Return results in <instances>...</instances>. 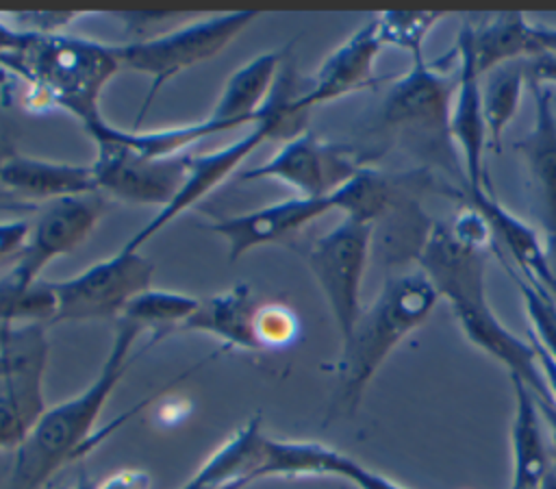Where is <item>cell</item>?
I'll return each mask as SVG.
<instances>
[{"instance_id":"20","label":"cell","mask_w":556,"mask_h":489,"mask_svg":"<svg viewBox=\"0 0 556 489\" xmlns=\"http://www.w3.org/2000/svg\"><path fill=\"white\" fill-rule=\"evenodd\" d=\"M467 204L482 213L491 233L506 246V252L513 256V267L541 293L556 300V280L547 265L545 250L539 243L536 230L506 211L489 191H467Z\"/></svg>"},{"instance_id":"26","label":"cell","mask_w":556,"mask_h":489,"mask_svg":"<svg viewBox=\"0 0 556 489\" xmlns=\"http://www.w3.org/2000/svg\"><path fill=\"white\" fill-rule=\"evenodd\" d=\"M56 309L52 283L37 280L28 287L17 285L9 274L0 280V326L13 328L24 324H52Z\"/></svg>"},{"instance_id":"21","label":"cell","mask_w":556,"mask_h":489,"mask_svg":"<svg viewBox=\"0 0 556 489\" xmlns=\"http://www.w3.org/2000/svg\"><path fill=\"white\" fill-rule=\"evenodd\" d=\"M258 304L245 283L202 298L180 330L213 335L241 350H261L256 335Z\"/></svg>"},{"instance_id":"13","label":"cell","mask_w":556,"mask_h":489,"mask_svg":"<svg viewBox=\"0 0 556 489\" xmlns=\"http://www.w3.org/2000/svg\"><path fill=\"white\" fill-rule=\"evenodd\" d=\"M330 211H339L337 189L324 198L295 196L274 204H265L254 211L222 217L208 228L226 239L228 256L230 261H235L252 248L289 239L291 235L300 233L304 226Z\"/></svg>"},{"instance_id":"33","label":"cell","mask_w":556,"mask_h":489,"mask_svg":"<svg viewBox=\"0 0 556 489\" xmlns=\"http://www.w3.org/2000/svg\"><path fill=\"white\" fill-rule=\"evenodd\" d=\"M180 489H235V487L219 482L213 474H208V472L200 465L198 472H195Z\"/></svg>"},{"instance_id":"9","label":"cell","mask_w":556,"mask_h":489,"mask_svg":"<svg viewBox=\"0 0 556 489\" xmlns=\"http://www.w3.org/2000/svg\"><path fill=\"white\" fill-rule=\"evenodd\" d=\"M13 365L0 376V450H17L46 413L43 374L48 341L41 324L4 328Z\"/></svg>"},{"instance_id":"29","label":"cell","mask_w":556,"mask_h":489,"mask_svg":"<svg viewBox=\"0 0 556 489\" xmlns=\"http://www.w3.org/2000/svg\"><path fill=\"white\" fill-rule=\"evenodd\" d=\"M7 17L13 20L11 26L26 30V33H39V35H54L63 33L72 20L80 17V11H13L7 13Z\"/></svg>"},{"instance_id":"27","label":"cell","mask_w":556,"mask_h":489,"mask_svg":"<svg viewBox=\"0 0 556 489\" xmlns=\"http://www.w3.org/2000/svg\"><path fill=\"white\" fill-rule=\"evenodd\" d=\"M443 15V11H384L376 15L378 37L382 46H395L413 61L424 59L426 35Z\"/></svg>"},{"instance_id":"5","label":"cell","mask_w":556,"mask_h":489,"mask_svg":"<svg viewBox=\"0 0 556 489\" xmlns=\"http://www.w3.org/2000/svg\"><path fill=\"white\" fill-rule=\"evenodd\" d=\"M256 17V11H232L178 26L161 35L115 43L113 52L119 67L141 72L152 80L137 115V124L165 83L176 78L180 72L217 57Z\"/></svg>"},{"instance_id":"32","label":"cell","mask_w":556,"mask_h":489,"mask_svg":"<svg viewBox=\"0 0 556 489\" xmlns=\"http://www.w3.org/2000/svg\"><path fill=\"white\" fill-rule=\"evenodd\" d=\"M96 489H150V476L141 469H119L96 485Z\"/></svg>"},{"instance_id":"28","label":"cell","mask_w":556,"mask_h":489,"mask_svg":"<svg viewBox=\"0 0 556 489\" xmlns=\"http://www.w3.org/2000/svg\"><path fill=\"white\" fill-rule=\"evenodd\" d=\"M295 333H298V319L287 306L282 304L258 306L256 335H258L261 348L285 346L295 337Z\"/></svg>"},{"instance_id":"31","label":"cell","mask_w":556,"mask_h":489,"mask_svg":"<svg viewBox=\"0 0 556 489\" xmlns=\"http://www.w3.org/2000/svg\"><path fill=\"white\" fill-rule=\"evenodd\" d=\"M30 230V222L26 220H2L0 222V263L7 259H17L22 252L26 237Z\"/></svg>"},{"instance_id":"10","label":"cell","mask_w":556,"mask_h":489,"mask_svg":"<svg viewBox=\"0 0 556 489\" xmlns=\"http://www.w3.org/2000/svg\"><path fill=\"white\" fill-rule=\"evenodd\" d=\"M361 163L343 146L298 133L287 139L267 161L239 172V180H280L304 198H324L348 183Z\"/></svg>"},{"instance_id":"4","label":"cell","mask_w":556,"mask_h":489,"mask_svg":"<svg viewBox=\"0 0 556 489\" xmlns=\"http://www.w3.org/2000/svg\"><path fill=\"white\" fill-rule=\"evenodd\" d=\"M439 289L426 272L389 278L378 298L361 313L354 330L341 343L337 406L352 413L369 380L400 341L426 322Z\"/></svg>"},{"instance_id":"12","label":"cell","mask_w":556,"mask_h":489,"mask_svg":"<svg viewBox=\"0 0 556 489\" xmlns=\"http://www.w3.org/2000/svg\"><path fill=\"white\" fill-rule=\"evenodd\" d=\"M441 59L430 65L415 59L413 67L395 80L382 102V122L393 128H406L413 135L445 137L450 141L452 93H456L458 70Z\"/></svg>"},{"instance_id":"25","label":"cell","mask_w":556,"mask_h":489,"mask_svg":"<svg viewBox=\"0 0 556 489\" xmlns=\"http://www.w3.org/2000/svg\"><path fill=\"white\" fill-rule=\"evenodd\" d=\"M200 298L178 293V291H163V289H146L139 293L124 311L119 319L132 322L143 330H180L182 324L191 317L198 309Z\"/></svg>"},{"instance_id":"17","label":"cell","mask_w":556,"mask_h":489,"mask_svg":"<svg viewBox=\"0 0 556 489\" xmlns=\"http://www.w3.org/2000/svg\"><path fill=\"white\" fill-rule=\"evenodd\" d=\"M471 43L478 74L504 63L556 57V28L530 24L523 13H497L480 30L471 28Z\"/></svg>"},{"instance_id":"36","label":"cell","mask_w":556,"mask_h":489,"mask_svg":"<svg viewBox=\"0 0 556 489\" xmlns=\"http://www.w3.org/2000/svg\"><path fill=\"white\" fill-rule=\"evenodd\" d=\"M52 489H70V487H61V485H59V487H52Z\"/></svg>"},{"instance_id":"35","label":"cell","mask_w":556,"mask_h":489,"mask_svg":"<svg viewBox=\"0 0 556 489\" xmlns=\"http://www.w3.org/2000/svg\"><path fill=\"white\" fill-rule=\"evenodd\" d=\"M72 489H96V482L83 472L80 476H78V480L74 482V487Z\"/></svg>"},{"instance_id":"15","label":"cell","mask_w":556,"mask_h":489,"mask_svg":"<svg viewBox=\"0 0 556 489\" xmlns=\"http://www.w3.org/2000/svg\"><path fill=\"white\" fill-rule=\"evenodd\" d=\"M382 48L378 37L376 17L354 30L341 46H337L319 65L308 87H302L293 102L300 115H308L311 109L343 98L371 83L374 63Z\"/></svg>"},{"instance_id":"22","label":"cell","mask_w":556,"mask_h":489,"mask_svg":"<svg viewBox=\"0 0 556 489\" xmlns=\"http://www.w3.org/2000/svg\"><path fill=\"white\" fill-rule=\"evenodd\" d=\"M510 380L515 391V415L510 428L513 472L508 489H539L552 461V446L543 439L541 413L530 391L519 380Z\"/></svg>"},{"instance_id":"3","label":"cell","mask_w":556,"mask_h":489,"mask_svg":"<svg viewBox=\"0 0 556 489\" xmlns=\"http://www.w3.org/2000/svg\"><path fill=\"white\" fill-rule=\"evenodd\" d=\"M141 333V326L117 319L113 343L98 376L80 393L46 409L28 437L17 446L4 489H43L78 454L122 380Z\"/></svg>"},{"instance_id":"1","label":"cell","mask_w":556,"mask_h":489,"mask_svg":"<svg viewBox=\"0 0 556 489\" xmlns=\"http://www.w3.org/2000/svg\"><path fill=\"white\" fill-rule=\"evenodd\" d=\"M424 272L454 309V315L471 343L506 365L532 396L541 417L556 415V402L539 367L536 350L513 335L491 311L484 291V250L463 246L447 226L434 224L417 254Z\"/></svg>"},{"instance_id":"6","label":"cell","mask_w":556,"mask_h":489,"mask_svg":"<svg viewBox=\"0 0 556 489\" xmlns=\"http://www.w3.org/2000/svg\"><path fill=\"white\" fill-rule=\"evenodd\" d=\"M96 143L91 163L96 191L128 204L167 206L178 193L187 167L189 152L178 156H146L115 137V128L104 120L85 126Z\"/></svg>"},{"instance_id":"16","label":"cell","mask_w":556,"mask_h":489,"mask_svg":"<svg viewBox=\"0 0 556 489\" xmlns=\"http://www.w3.org/2000/svg\"><path fill=\"white\" fill-rule=\"evenodd\" d=\"M534 93V126L519 148L528 161L534 206L545 233V259L556 280V117L552 96L543 85L532 83Z\"/></svg>"},{"instance_id":"23","label":"cell","mask_w":556,"mask_h":489,"mask_svg":"<svg viewBox=\"0 0 556 489\" xmlns=\"http://www.w3.org/2000/svg\"><path fill=\"white\" fill-rule=\"evenodd\" d=\"M343 452L317 441L263 439L256 480L269 476H334L339 474Z\"/></svg>"},{"instance_id":"18","label":"cell","mask_w":556,"mask_h":489,"mask_svg":"<svg viewBox=\"0 0 556 489\" xmlns=\"http://www.w3.org/2000/svg\"><path fill=\"white\" fill-rule=\"evenodd\" d=\"M0 187L13 198L59 200L98 193L91 165L11 154L0 161Z\"/></svg>"},{"instance_id":"7","label":"cell","mask_w":556,"mask_h":489,"mask_svg":"<svg viewBox=\"0 0 556 489\" xmlns=\"http://www.w3.org/2000/svg\"><path fill=\"white\" fill-rule=\"evenodd\" d=\"M154 265L150 259L122 246L115 254L91 263L72 278L52 283L56 309L52 324L122 317L126 306L150 289Z\"/></svg>"},{"instance_id":"11","label":"cell","mask_w":556,"mask_h":489,"mask_svg":"<svg viewBox=\"0 0 556 489\" xmlns=\"http://www.w3.org/2000/svg\"><path fill=\"white\" fill-rule=\"evenodd\" d=\"M100 215V193L67 196L46 202L30 222L26 243L9 276L24 287L37 283L50 261L76 250L89 237Z\"/></svg>"},{"instance_id":"14","label":"cell","mask_w":556,"mask_h":489,"mask_svg":"<svg viewBox=\"0 0 556 489\" xmlns=\"http://www.w3.org/2000/svg\"><path fill=\"white\" fill-rule=\"evenodd\" d=\"M456 50H458V85H456V96L450 111V141H454L460 150L467 191H486L484 148H486L489 133L484 122L480 74L476 67L469 24H463Z\"/></svg>"},{"instance_id":"24","label":"cell","mask_w":556,"mask_h":489,"mask_svg":"<svg viewBox=\"0 0 556 489\" xmlns=\"http://www.w3.org/2000/svg\"><path fill=\"white\" fill-rule=\"evenodd\" d=\"M489 74V83L482 91V109L489 139L495 148H500L502 133L519 106L523 80L528 76L523 70V61L504 63Z\"/></svg>"},{"instance_id":"2","label":"cell","mask_w":556,"mask_h":489,"mask_svg":"<svg viewBox=\"0 0 556 489\" xmlns=\"http://www.w3.org/2000/svg\"><path fill=\"white\" fill-rule=\"evenodd\" d=\"M0 67L24 80L43 106L74 115L85 128L102 117L100 96L117 74L119 61L109 43L17 28V39Z\"/></svg>"},{"instance_id":"34","label":"cell","mask_w":556,"mask_h":489,"mask_svg":"<svg viewBox=\"0 0 556 489\" xmlns=\"http://www.w3.org/2000/svg\"><path fill=\"white\" fill-rule=\"evenodd\" d=\"M539 489H556V443L554 441H552V461H549V467H547Z\"/></svg>"},{"instance_id":"30","label":"cell","mask_w":556,"mask_h":489,"mask_svg":"<svg viewBox=\"0 0 556 489\" xmlns=\"http://www.w3.org/2000/svg\"><path fill=\"white\" fill-rule=\"evenodd\" d=\"M337 478L348 480V482L354 485L356 489H406V487H402L400 482H395V480H391V478H387V476H382V474H378V472H374V469L361 465L358 461H354V459L348 456V454L343 456V463H341V467H339Z\"/></svg>"},{"instance_id":"19","label":"cell","mask_w":556,"mask_h":489,"mask_svg":"<svg viewBox=\"0 0 556 489\" xmlns=\"http://www.w3.org/2000/svg\"><path fill=\"white\" fill-rule=\"evenodd\" d=\"M280 63V52H263L235 70L206 120L215 124L219 133L237 126H252L278 80Z\"/></svg>"},{"instance_id":"8","label":"cell","mask_w":556,"mask_h":489,"mask_svg":"<svg viewBox=\"0 0 556 489\" xmlns=\"http://www.w3.org/2000/svg\"><path fill=\"white\" fill-rule=\"evenodd\" d=\"M374 224L343 217L332 230L315 239L306 263L330 306L341 343L354 330L361 309V285L365 276Z\"/></svg>"}]
</instances>
